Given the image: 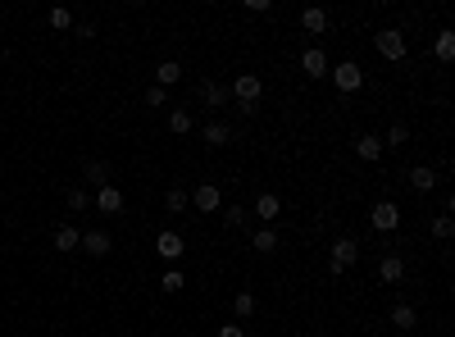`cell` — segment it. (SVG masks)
<instances>
[{
	"mask_svg": "<svg viewBox=\"0 0 455 337\" xmlns=\"http://www.w3.org/2000/svg\"><path fill=\"white\" fill-rule=\"evenodd\" d=\"M228 96H237L246 110H255V101L264 96V82H259V73H237L232 87H228Z\"/></svg>",
	"mask_w": 455,
	"mask_h": 337,
	"instance_id": "obj_1",
	"label": "cell"
},
{
	"mask_svg": "<svg viewBox=\"0 0 455 337\" xmlns=\"http://www.w3.org/2000/svg\"><path fill=\"white\" fill-rule=\"evenodd\" d=\"M369 228L373 233H396V228H401V205H396V201H378V205L369 210Z\"/></svg>",
	"mask_w": 455,
	"mask_h": 337,
	"instance_id": "obj_2",
	"label": "cell"
},
{
	"mask_svg": "<svg viewBox=\"0 0 455 337\" xmlns=\"http://www.w3.org/2000/svg\"><path fill=\"white\" fill-rule=\"evenodd\" d=\"M355 260H360V242H355V237H337L333 251H328V265H333V274H346Z\"/></svg>",
	"mask_w": 455,
	"mask_h": 337,
	"instance_id": "obj_3",
	"label": "cell"
},
{
	"mask_svg": "<svg viewBox=\"0 0 455 337\" xmlns=\"http://www.w3.org/2000/svg\"><path fill=\"white\" fill-rule=\"evenodd\" d=\"M328 78H333L337 91L351 96V91H360V87H364V69L355 60H346V64H337V69H328Z\"/></svg>",
	"mask_w": 455,
	"mask_h": 337,
	"instance_id": "obj_4",
	"label": "cell"
},
{
	"mask_svg": "<svg viewBox=\"0 0 455 337\" xmlns=\"http://www.w3.org/2000/svg\"><path fill=\"white\" fill-rule=\"evenodd\" d=\"M373 46H378V55H383V60H405V32H401V27H383V32L378 37H373Z\"/></svg>",
	"mask_w": 455,
	"mask_h": 337,
	"instance_id": "obj_5",
	"label": "cell"
},
{
	"mask_svg": "<svg viewBox=\"0 0 455 337\" xmlns=\"http://www.w3.org/2000/svg\"><path fill=\"white\" fill-rule=\"evenodd\" d=\"M187 201L200 210V215H214V210H224V191H219V182H196V191H191Z\"/></svg>",
	"mask_w": 455,
	"mask_h": 337,
	"instance_id": "obj_6",
	"label": "cell"
},
{
	"mask_svg": "<svg viewBox=\"0 0 455 337\" xmlns=\"http://www.w3.org/2000/svg\"><path fill=\"white\" fill-rule=\"evenodd\" d=\"M155 251H160L164 260H169V265H178V260H182V251H187V242H182V237L169 228V233H160V237H155Z\"/></svg>",
	"mask_w": 455,
	"mask_h": 337,
	"instance_id": "obj_7",
	"label": "cell"
},
{
	"mask_svg": "<svg viewBox=\"0 0 455 337\" xmlns=\"http://www.w3.org/2000/svg\"><path fill=\"white\" fill-rule=\"evenodd\" d=\"M96 210H101V215H119V210H123V191L114 187V182L96 187Z\"/></svg>",
	"mask_w": 455,
	"mask_h": 337,
	"instance_id": "obj_8",
	"label": "cell"
},
{
	"mask_svg": "<svg viewBox=\"0 0 455 337\" xmlns=\"http://www.w3.org/2000/svg\"><path fill=\"white\" fill-rule=\"evenodd\" d=\"M301 69L309 73V78H328V69H333V64H328V55L319 51V46H309V51L301 55Z\"/></svg>",
	"mask_w": 455,
	"mask_h": 337,
	"instance_id": "obj_9",
	"label": "cell"
},
{
	"mask_svg": "<svg viewBox=\"0 0 455 337\" xmlns=\"http://www.w3.org/2000/svg\"><path fill=\"white\" fill-rule=\"evenodd\" d=\"M378 278H383V283H401V278H405V260L401 255H392V251H387L383 260H378Z\"/></svg>",
	"mask_w": 455,
	"mask_h": 337,
	"instance_id": "obj_10",
	"label": "cell"
},
{
	"mask_svg": "<svg viewBox=\"0 0 455 337\" xmlns=\"http://www.w3.org/2000/svg\"><path fill=\"white\" fill-rule=\"evenodd\" d=\"M278 215H283V201H278L274 191H259V196H255V219H264V224H274Z\"/></svg>",
	"mask_w": 455,
	"mask_h": 337,
	"instance_id": "obj_11",
	"label": "cell"
},
{
	"mask_svg": "<svg viewBox=\"0 0 455 337\" xmlns=\"http://www.w3.org/2000/svg\"><path fill=\"white\" fill-rule=\"evenodd\" d=\"M200 101H205L210 110H224L232 96H228V87H224V82H200Z\"/></svg>",
	"mask_w": 455,
	"mask_h": 337,
	"instance_id": "obj_12",
	"label": "cell"
},
{
	"mask_svg": "<svg viewBox=\"0 0 455 337\" xmlns=\"http://www.w3.org/2000/svg\"><path fill=\"white\" fill-rule=\"evenodd\" d=\"M414 324H419V314H414V305L396 301V305H392V329H396V333H410Z\"/></svg>",
	"mask_w": 455,
	"mask_h": 337,
	"instance_id": "obj_13",
	"label": "cell"
},
{
	"mask_svg": "<svg viewBox=\"0 0 455 337\" xmlns=\"http://www.w3.org/2000/svg\"><path fill=\"white\" fill-rule=\"evenodd\" d=\"M355 155L360 160H383V137H373V132H364V137H355Z\"/></svg>",
	"mask_w": 455,
	"mask_h": 337,
	"instance_id": "obj_14",
	"label": "cell"
},
{
	"mask_svg": "<svg viewBox=\"0 0 455 337\" xmlns=\"http://www.w3.org/2000/svg\"><path fill=\"white\" fill-rule=\"evenodd\" d=\"M77 242H82V233H77L73 224H60V228H55V251L69 255V251H77Z\"/></svg>",
	"mask_w": 455,
	"mask_h": 337,
	"instance_id": "obj_15",
	"label": "cell"
},
{
	"mask_svg": "<svg viewBox=\"0 0 455 337\" xmlns=\"http://www.w3.org/2000/svg\"><path fill=\"white\" fill-rule=\"evenodd\" d=\"M228 141H232V128L224 119H210L205 123V146H228Z\"/></svg>",
	"mask_w": 455,
	"mask_h": 337,
	"instance_id": "obj_16",
	"label": "cell"
},
{
	"mask_svg": "<svg viewBox=\"0 0 455 337\" xmlns=\"http://www.w3.org/2000/svg\"><path fill=\"white\" fill-rule=\"evenodd\" d=\"M77 246H82V251L86 255H110V233H82V242H77Z\"/></svg>",
	"mask_w": 455,
	"mask_h": 337,
	"instance_id": "obj_17",
	"label": "cell"
},
{
	"mask_svg": "<svg viewBox=\"0 0 455 337\" xmlns=\"http://www.w3.org/2000/svg\"><path fill=\"white\" fill-rule=\"evenodd\" d=\"M178 78H182V64H178V60H164L160 69H155V87H164V91H169Z\"/></svg>",
	"mask_w": 455,
	"mask_h": 337,
	"instance_id": "obj_18",
	"label": "cell"
},
{
	"mask_svg": "<svg viewBox=\"0 0 455 337\" xmlns=\"http://www.w3.org/2000/svg\"><path fill=\"white\" fill-rule=\"evenodd\" d=\"M410 187L414 191H432V187H437V169H428V165L410 169Z\"/></svg>",
	"mask_w": 455,
	"mask_h": 337,
	"instance_id": "obj_19",
	"label": "cell"
},
{
	"mask_svg": "<svg viewBox=\"0 0 455 337\" xmlns=\"http://www.w3.org/2000/svg\"><path fill=\"white\" fill-rule=\"evenodd\" d=\"M191 128H196V119H191V110H173V114H169V132H173V137H187Z\"/></svg>",
	"mask_w": 455,
	"mask_h": 337,
	"instance_id": "obj_20",
	"label": "cell"
},
{
	"mask_svg": "<svg viewBox=\"0 0 455 337\" xmlns=\"http://www.w3.org/2000/svg\"><path fill=\"white\" fill-rule=\"evenodd\" d=\"M250 246H255L259 255H274L278 251V233H274V228H259V233L250 237Z\"/></svg>",
	"mask_w": 455,
	"mask_h": 337,
	"instance_id": "obj_21",
	"label": "cell"
},
{
	"mask_svg": "<svg viewBox=\"0 0 455 337\" xmlns=\"http://www.w3.org/2000/svg\"><path fill=\"white\" fill-rule=\"evenodd\" d=\"M432 51H437V60H455V32H451V27H442V32H437Z\"/></svg>",
	"mask_w": 455,
	"mask_h": 337,
	"instance_id": "obj_22",
	"label": "cell"
},
{
	"mask_svg": "<svg viewBox=\"0 0 455 337\" xmlns=\"http://www.w3.org/2000/svg\"><path fill=\"white\" fill-rule=\"evenodd\" d=\"M405 141H410V128H405V123H392V128H387V137H383V151L387 146L396 151V146H405Z\"/></svg>",
	"mask_w": 455,
	"mask_h": 337,
	"instance_id": "obj_23",
	"label": "cell"
},
{
	"mask_svg": "<svg viewBox=\"0 0 455 337\" xmlns=\"http://www.w3.org/2000/svg\"><path fill=\"white\" fill-rule=\"evenodd\" d=\"M301 27H305V32H323V27H328V14H323V9H305V14H301Z\"/></svg>",
	"mask_w": 455,
	"mask_h": 337,
	"instance_id": "obj_24",
	"label": "cell"
},
{
	"mask_svg": "<svg viewBox=\"0 0 455 337\" xmlns=\"http://www.w3.org/2000/svg\"><path fill=\"white\" fill-rule=\"evenodd\" d=\"M232 310H237V319H250V314H255V296L237 292V296H232Z\"/></svg>",
	"mask_w": 455,
	"mask_h": 337,
	"instance_id": "obj_25",
	"label": "cell"
},
{
	"mask_svg": "<svg viewBox=\"0 0 455 337\" xmlns=\"http://www.w3.org/2000/svg\"><path fill=\"white\" fill-rule=\"evenodd\" d=\"M164 205H169V215H182V210H187L191 201H187V191H182V187H173L169 196H164Z\"/></svg>",
	"mask_w": 455,
	"mask_h": 337,
	"instance_id": "obj_26",
	"label": "cell"
},
{
	"mask_svg": "<svg viewBox=\"0 0 455 337\" xmlns=\"http://www.w3.org/2000/svg\"><path fill=\"white\" fill-rule=\"evenodd\" d=\"M455 233V224H451V215H437L432 219V237H437V242H447V237Z\"/></svg>",
	"mask_w": 455,
	"mask_h": 337,
	"instance_id": "obj_27",
	"label": "cell"
},
{
	"mask_svg": "<svg viewBox=\"0 0 455 337\" xmlns=\"http://www.w3.org/2000/svg\"><path fill=\"white\" fill-rule=\"evenodd\" d=\"M86 182H96V187H105V182H110V165H86Z\"/></svg>",
	"mask_w": 455,
	"mask_h": 337,
	"instance_id": "obj_28",
	"label": "cell"
},
{
	"mask_svg": "<svg viewBox=\"0 0 455 337\" xmlns=\"http://www.w3.org/2000/svg\"><path fill=\"white\" fill-rule=\"evenodd\" d=\"M224 224L228 228H241V224H246V205H224Z\"/></svg>",
	"mask_w": 455,
	"mask_h": 337,
	"instance_id": "obj_29",
	"label": "cell"
},
{
	"mask_svg": "<svg viewBox=\"0 0 455 337\" xmlns=\"http://www.w3.org/2000/svg\"><path fill=\"white\" fill-rule=\"evenodd\" d=\"M91 205V191L86 187H69V210H86Z\"/></svg>",
	"mask_w": 455,
	"mask_h": 337,
	"instance_id": "obj_30",
	"label": "cell"
},
{
	"mask_svg": "<svg viewBox=\"0 0 455 337\" xmlns=\"http://www.w3.org/2000/svg\"><path fill=\"white\" fill-rule=\"evenodd\" d=\"M182 283H187V278H182V269H169V274L160 278V287H164V292H182Z\"/></svg>",
	"mask_w": 455,
	"mask_h": 337,
	"instance_id": "obj_31",
	"label": "cell"
},
{
	"mask_svg": "<svg viewBox=\"0 0 455 337\" xmlns=\"http://www.w3.org/2000/svg\"><path fill=\"white\" fill-rule=\"evenodd\" d=\"M51 27H55V32H69V27H73V14H69V9H51Z\"/></svg>",
	"mask_w": 455,
	"mask_h": 337,
	"instance_id": "obj_32",
	"label": "cell"
},
{
	"mask_svg": "<svg viewBox=\"0 0 455 337\" xmlns=\"http://www.w3.org/2000/svg\"><path fill=\"white\" fill-rule=\"evenodd\" d=\"M164 101H169V96H164V87H150V91H146V105H150V110H160Z\"/></svg>",
	"mask_w": 455,
	"mask_h": 337,
	"instance_id": "obj_33",
	"label": "cell"
},
{
	"mask_svg": "<svg viewBox=\"0 0 455 337\" xmlns=\"http://www.w3.org/2000/svg\"><path fill=\"white\" fill-rule=\"evenodd\" d=\"M219 337H246V329H241V324H224V329H219Z\"/></svg>",
	"mask_w": 455,
	"mask_h": 337,
	"instance_id": "obj_34",
	"label": "cell"
}]
</instances>
